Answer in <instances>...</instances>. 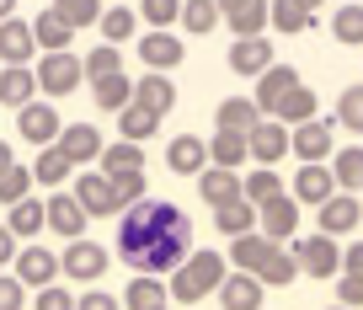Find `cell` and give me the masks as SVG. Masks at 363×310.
Wrapping results in <instances>:
<instances>
[{"mask_svg":"<svg viewBox=\"0 0 363 310\" xmlns=\"http://www.w3.org/2000/svg\"><path fill=\"white\" fill-rule=\"evenodd\" d=\"M27 305V284H16L11 273H0V310H22Z\"/></svg>","mask_w":363,"mask_h":310,"instance_id":"cell-53","label":"cell"},{"mask_svg":"<svg viewBox=\"0 0 363 310\" xmlns=\"http://www.w3.org/2000/svg\"><path fill=\"white\" fill-rule=\"evenodd\" d=\"M257 278H262V289H289L299 278V262H294V252H284V246H278V252L267 257V262L257 267Z\"/></svg>","mask_w":363,"mask_h":310,"instance_id":"cell-38","label":"cell"},{"mask_svg":"<svg viewBox=\"0 0 363 310\" xmlns=\"http://www.w3.org/2000/svg\"><path fill=\"white\" fill-rule=\"evenodd\" d=\"M6 16H16V0H0V22H6Z\"/></svg>","mask_w":363,"mask_h":310,"instance_id":"cell-58","label":"cell"},{"mask_svg":"<svg viewBox=\"0 0 363 310\" xmlns=\"http://www.w3.org/2000/svg\"><path fill=\"white\" fill-rule=\"evenodd\" d=\"M331 134H337L331 118L294 123V128H289V155H299V166H305V161H326V155H331Z\"/></svg>","mask_w":363,"mask_h":310,"instance_id":"cell-6","label":"cell"},{"mask_svg":"<svg viewBox=\"0 0 363 310\" xmlns=\"http://www.w3.org/2000/svg\"><path fill=\"white\" fill-rule=\"evenodd\" d=\"M107 246H96V241H86V236H75V241L59 252V273L69 278V284H96V278L107 273Z\"/></svg>","mask_w":363,"mask_h":310,"instance_id":"cell-4","label":"cell"},{"mask_svg":"<svg viewBox=\"0 0 363 310\" xmlns=\"http://www.w3.org/2000/svg\"><path fill=\"white\" fill-rule=\"evenodd\" d=\"M11 267H16V284H33V289H43V284H54L59 278V257L48 252V246H16V257H11Z\"/></svg>","mask_w":363,"mask_h":310,"instance_id":"cell-11","label":"cell"},{"mask_svg":"<svg viewBox=\"0 0 363 310\" xmlns=\"http://www.w3.org/2000/svg\"><path fill=\"white\" fill-rule=\"evenodd\" d=\"M33 81L43 96H69L80 81H86V70H80V59L69 54V48H59V54H43L33 65Z\"/></svg>","mask_w":363,"mask_h":310,"instance_id":"cell-3","label":"cell"},{"mask_svg":"<svg viewBox=\"0 0 363 310\" xmlns=\"http://www.w3.org/2000/svg\"><path fill=\"white\" fill-rule=\"evenodd\" d=\"M278 193H284V177H278V172H272V166H257V172H251V177H240V198H246V204H267V198H278Z\"/></svg>","mask_w":363,"mask_h":310,"instance_id":"cell-37","label":"cell"},{"mask_svg":"<svg viewBox=\"0 0 363 310\" xmlns=\"http://www.w3.org/2000/svg\"><path fill=\"white\" fill-rule=\"evenodd\" d=\"M267 27H278V33H305L310 11H299L294 0H267Z\"/></svg>","mask_w":363,"mask_h":310,"instance_id":"cell-44","label":"cell"},{"mask_svg":"<svg viewBox=\"0 0 363 310\" xmlns=\"http://www.w3.org/2000/svg\"><path fill=\"white\" fill-rule=\"evenodd\" d=\"M208 145V161L225 166V172H240V161H246V134H230V128H219L214 139H203Z\"/></svg>","mask_w":363,"mask_h":310,"instance_id":"cell-35","label":"cell"},{"mask_svg":"<svg viewBox=\"0 0 363 310\" xmlns=\"http://www.w3.org/2000/svg\"><path fill=\"white\" fill-rule=\"evenodd\" d=\"M320 209V236H352V230L363 225V198L358 193H331L326 204H315Z\"/></svg>","mask_w":363,"mask_h":310,"instance_id":"cell-7","label":"cell"},{"mask_svg":"<svg viewBox=\"0 0 363 310\" xmlns=\"http://www.w3.org/2000/svg\"><path fill=\"white\" fill-rule=\"evenodd\" d=\"M331 38L347 48H363V6H337L331 16Z\"/></svg>","mask_w":363,"mask_h":310,"instance_id":"cell-41","label":"cell"},{"mask_svg":"<svg viewBox=\"0 0 363 310\" xmlns=\"http://www.w3.org/2000/svg\"><path fill=\"white\" fill-rule=\"evenodd\" d=\"M214 230L225 236V241H235V236L257 230V204H246V198H230V204H219V209H214Z\"/></svg>","mask_w":363,"mask_h":310,"instance_id":"cell-28","label":"cell"},{"mask_svg":"<svg viewBox=\"0 0 363 310\" xmlns=\"http://www.w3.org/2000/svg\"><path fill=\"white\" fill-rule=\"evenodd\" d=\"M289 193H294V204H326V198L337 193L331 166H326V161H305V166L294 172V187H289Z\"/></svg>","mask_w":363,"mask_h":310,"instance_id":"cell-20","label":"cell"},{"mask_svg":"<svg viewBox=\"0 0 363 310\" xmlns=\"http://www.w3.org/2000/svg\"><path fill=\"white\" fill-rule=\"evenodd\" d=\"M331 182L337 193H363V145H347V150H331Z\"/></svg>","mask_w":363,"mask_h":310,"instance_id":"cell-27","label":"cell"},{"mask_svg":"<svg viewBox=\"0 0 363 310\" xmlns=\"http://www.w3.org/2000/svg\"><path fill=\"white\" fill-rule=\"evenodd\" d=\"M54 11L80 33V27H96V16H102V0H54Z\"/></svg>","mask_w":363,"mask_h":310,"instance_id":"cell-46","label":"cell"},{"mask_svg":"<svg viewBox=\"0 0 363 310\" xmlns=\"http://www.w3.org/2000/svg\"><path fill=\"white\" fill-rule=\"evenodd\" d=\"M214 123L230 128V134H246V128L262 123V113H257V102H251V96H225V102H219V113H214Z\"/></svg>","mask_w":363,"mask_h":310,"instance_id":"cell-31","label":"cell"},{"mask_svg":"<svg viewBox=\"0 0 363 310\" xmlns=\"http://www.w3.org/2000/svg\"><path fill=\"white\" fill-rule=\"evenodd\" d=\"M96 27H102V38L118 48V43H128V38H134L139 16H134V11H123V6H113V11H102V16H96Z\"/></svg>","mask_w":363,"mask_h":310,"instance_id":"cell-42","label":"cell"},{"mask_svg":"<svg viewBox=\"0 0 363 310\" xmlns=\"http://www.w3.org/2000/svg\"><path fill=\"white\" fill-rule=\"evenodd\" d=\"M182 54H187V48H182L177 33H160V27H150V33L139 38V59H145L150 70H160V75H166V70H177Z\"/></svg>","mask_w":363,"mask_h":310,"instance_id":"cell-16","label":"cell"},{"mask_svg":"<svg viewBox=\"0 0 363 310\" xmlns=\"http://www.w3.org/2000/svg\"><path fill=\"white\" fill-rule=\"evenodd\" d=\"M177 11H182V0H139V16H145L150 27H160V33L177 27Z\"/></svg>","mask_w":363,"mask_h":310,"instance_id":"cell-49","label":"cell"},{"mask_svg":"<svg viewBox=\"0 0 363 310\" xmlns=\"http://www.w3.org/2000/svg\"><path fill=\"white\" fill-rule=\"evenodd\" d=\"M91 92H96V107H102V113H123V107L134 102V81H128L123 70H118V75H102V81H91Z\"/></svg>","mask_w":363,"mask_h":310,"instance_id":"cell-34","label":"cell"},{"mask_svg":"<svg viewBox=\"0 0 363 310\" xmlns=\"http://www.w3.org/2000/svg\"><path fill=\"white\" fill-rule=\"evenodd\" d=\"M118 128H123V139H134V145H139V139H150V134H155V128H160V118H155V113H145V107H134V102H128L123 113H118Z\"/></svg>","mask_w":363,"mask_h":310,"instance_id":"cell-45","label":"cell"},{"mask_svg":"<svg viewBox=\"0 0 363 310\" xmlns=\"http://www.w3.org/2000/svg\"><path fill=\"white\" fill-rule=\"evenodd\" d=\"M294 86H299V70H294V65H267V70L257 75V96H251V102H257V113L272 118V113H278V102H284Z\"/></svg>","mask_w":363,"mask_h":310,"instance_id":"cell-14","label":"cell"},{"mask_svg":"<svg viewBox=\"0 0 363 310\" xmlns=\"http://www.w3.org/2000/svg\"><path fill=\"white\" fill-rule=\"evenodd\" d=\"M27 187H33V172H27L22 161L6 166V172H0V204H16V198H27Z\"/></svg>","mask_w":363,"mask_h":310,"instance_id":"cell-50","label":"cell"},{"mask_svg":"<svg viewBox=\"0 0 363 310\" xmlns=\"http://www.w3.org/2000/svg\"><path fill=\"white\" fill-rule=\"evenodd\" d=\"M75 204L86 209V219H96V214H118V204H113V182H107L102 172H86V177H75Z\"/></svg>","mask_w":363,"mask_h":310,"instance_id":"cell-21","label":"cell"},{"mask_svg":"<svg viewBox=\"0 0 363 310\" xmlns=\"http://www.w3.org/2000/svg\"><path fill=\"white\" fill-rule=\"evenodd\" d=\"M38 96V81H33V65H0V102L11 107H27Z\"/></svg>","mask_w":363,"mask_h":310,"instance_id":"cell-26","label":"cell"},{"mask_svg":"<svg viewBox=\"0 0 363 310\" xmlns=\"http://www.w3.org/2000/svg\"><path fill=\"white\" fill-rule=\"evenodd\" d=\"M33 310H75V294H69L65 284H43L33 299Z\"/></svg>","mask_w":363,"mask_h":310,"instance_id":"cell-51","label":"cell"},{"mask_svg":"<svg viewBox=\"0 0 363 310\" xmlns=\"http://www.w3.org/2000/svg\"><path fill=\"white\" fill-rule=\"evenodd\" d=\"M27 172H33V182H43V187H59V182L69 177V155H65L59 145H43V150H38V161L27 166Z\"/></svg>","mask_w":363,"mask_h":310,"instance_id":"cell-36","label":"cell"},{"mask_svg":"<svg viewBox=\"0 0 363 310\" xmlns=\"http://www.w3.org/2000/svg\"><path fill=\"white\" fill-rule=\"evenodd\" d=\"M75 310H123V305H118V294H107V289H86V294L75 299Z\"/></svg>","mask_w":363,"mask_h":310,"instance_id":"cell-54","label":"cell"},{"mask_svg":"<svg viewBox=\"0 0 363 310\" xmlns=\"http://www.w3.org/2000/svg\"><path fill=\"white\" fill-rule=\"evenodd\" d=\"M11 257H16V236H11V230H6V225H0V267L11 262Z\"/></svg>","mask_w":363,"mask_h":310,"instance_id":"cell-56","label":"cell"},{"mask_svg":"<svg viewBox=\"0 0 363 310\" xmlns=\"http://www.w3.org/2000/svg\"><path fill=\"white\" fill-rule=\"evenodd\" d=\"M80 70H86V81H102V75H118V70H123V59H118L113 43H102V48H91V54L80 59Z\"/></svg>","mask_w":363,"mask_h":310,"instance_id":"cell-48","label":"cell"},{"mask_svg":"<svg viewBox=\"0 0 363 310\" xmlns=\"http://www.w3.org/2000/svg\"><path fill=\"white\" fill-rule=\"evenodd\" d=\"M11 214H6V230H11L16 241H33L38 230H43V198H16V204H6Z\"/></svg>","mask_w":363,"mask_h":310,"instance_id":"cell-30","label":"cell"},{"mask_svg":"<svg viewBox=\"0 0 363 310\" xmlns=\"http://www.w3.org/2000/svg\"><path fill=\"white\" fill-rule=\"evenodd\" d=\"M246 155L257 166H278L289 155V128L278 123V118H262L257 128H246Z\"/></svg>","mask_w":363,"mask_h":310,"instance_id":"cell-8","label":"cell"},{"mask_svg":"<svg viewBox=\"0 0 363 310\" xmlns=\"http://www.w3.org/2000/svg\"><path fill=\"white\" fill-rule=\"evenodd\" d=\"M193 252V219L171 198H134L118 214V257L150 278H166L182 257Z\"/></svg>","mask_w":363,"mask_h":310,"instance_id":"cell-1","label":"cell"},{"mask_svg":"<svg viewBox=\"0 0 363 310\" xmlns=\"http://www.w3.org/2000/svg\"><path fill=\"white\" fill-rule=\"evenodd\" d=\"M27 27H33V43L43 48V54H59V48H69V38H75V27H69L54 6H48V11H38Z\"/></svg>","mask_w":363,"mask_h":310,"instance_id":"cell-25","label":"cell"},{"mask_svg":"<svg viewBox=\"0 0 363 310\" xmlns=\"http://www.w3.org/2000/svg\"><path fill=\"white\" fill-rule=\"evenodd\" d=\"M43 230H54L59 241H75V236H86V209L75 204V193L43 198Z\"/></svg>","mask_w":363,"mask_h":310,"instance_id":"cell-10","label":"cell"},{"mask_svg":"<svg viewBox=\"0 0 363 310\" xmlns=\"http://www.w3.org/2000/svg\"><path fill=\"white\" fill-rule=\"evenodd\" d=\"M257 225H262V236H267V241H278V246H284L289 236H299V204H294V193L267 198V204L257 209Z\"/></svg>","mask_w":363,"mask_h":310,"instance_id":"cell-9","label":"cell"},{"mask_svg":"<svg viewBox=\"0 0 363 310\" xmlns=\"http://www.w3.org/2000/svg\"><path fill=\"white\" fill-rule=\"evenodd\" d=\"M54 145L69 155V166H86V161L102 155V128H96V123H69V128H59Z\"/></svg>","mask_w":363,"mask_h":310,"instance_id":"cell-18","label":"cell"},{"mask_svg":"<svg viewBox=\"0 0 363 310\" xmlns=\"http://www.w3.org/2000/svg\"><path fill=\"white\" fill-rule=\"evenodd\" d=\"M337 305H347V310L363 305V278H358V273H342V278H337Z\"/></svg>","mask_w":363,"mask_h":310,"instance_id":"cell-52","label":"cell"},{"mask_svg":"<svg viewBox=\"0 0 363 310\" xmlns=\"http://www.w3.org/2000/svg\"><path fill=\"white\" fill-rule=\"evenodd\" d=\"M160 310H166V305H160Z\"/></svg>","mask_w":363,"mask_h":310,"instance_id":"cell-61","label":"cell"},{"mask_svg":"<svg viewBox=\"0 0 363 310\" xmlns=\"http://www.w3.org/2000/svg\"><path fill=\"white\" fill-rule=\"evenodd\" d=\"M272 65V43L267 38H235V43H230V70H235V75H262V70Z\"/></svg>","mask_w":363,"mask_h":310,"instance_id":"cell-24","label":"cell"},{"mask_svg":"<svg viewBox=\"0 0 363 310\" xmlns=\"http://www.w3.org/2000/svg\"><path fill=\"white\" fill-rule=\"evenodd\" d=\"M177 27H187V33H214L219 27V6L214 0H182V11H177Z\"/></svg>","mask_w":363,"mask_h":310,"instance_id":"cell-39","label":"cell"},{"mask_svg":"<svg viewBox=\"0 0 363 310\" xmlns=\"http://www.w3.org/2000/svg\"><path fill=\"white\" fill-rule=\"evenodd\" d=\"M38 43H33V27L22 16H6L0 22V65H33Z\"/></svg>","mask_w":363,"mask_h":310,"instance_id":"cell-22","label":"cell"},{"mask_svg":"<svg viewBox=\"0 0 363 310\" xmlns=\"http://www.w3.org/2000/svg\"><path fill=\"white\" fill-rule=\"evenodd\" d=\"M219 310H262V299H267V289H262L257 273H235L230 267L225 278H219Z\"/></svg>","mask_w":363,"mask_h":310,"instance_id":"cell-13","label":"cell"},{"mask_svg":"<svg viewBox=\"0 0 363 310\" xmlns=\"http://www.w3.org/2000/svg\"><path fill=\"white\" fill-rule=\"evenodd\" d=\"M6 166H16V155H11V145L0 139V172H6Z\"/></svg>","mask_w":363,"mask_h":310,"instance_id":"cell-57","label":"cell"},{"mask_svg":"<svg viewBox=\"0 0 363 310\" xmlns=\"http://www.w3.org/2000/svg\"><path fill=\"white\" fill-rule=\"evenodd\" d=\"M272 252H278V241H267V236H262V230H246V236H235V241H230L225 262L235 267V273H257V267L267 262Z\"/></svg>","mask_w":363,"mask_h":310,"instance_id":"cell-15","label":"cell"},{"mask_svg":"<svg viewBox=\"0 0 363 310\" xmlns=\"http://www.w3.org/2000/svg\"><path fill=\"white\" fill-rule=\"evenodd\" d=\"M16 128H22L27 145L43 150V145H54V139H59V128H65V123H59L54 102H38V96H33L27 107H16Z\"/></svg>","mask_w":363,"mask_h":310,"instance_id":"cell-12","label":"cell"},{"mask_svg":"<svg viewBox=\"0 0 363 310\" xmlns=\"http://www.w3.org/2000/svg\"><path fill=\"white\" fill-rule=\"evenodd\" d=\"M289 246H294V262H299V273L320 278V284L342 273V246L331 241V236H310V241H299V236H289Z\"/></svg>","mask_w":363,"mask_h":310,"instance_id":"cell-5","label":"cell"},{"mask_svg":"<svg viewBox=\"0 0 363 310\" xmlns=\"http://www.w3.org/2000/svg\"><path fill=\"white\" fill-rule=\"evenodd\" d=\"M342 273H358L363 278V241H347V252H342Z\"/></svg>","mask_w":363,"mask_h":310,"instance_id":"cell-55","label":"cell"},{"mask_svg":"<svg viewBox=\"0 0 363 310\" xmlns=\"http://www.w3.org/2000/svg\"><path fill=\"white\" fill-rule=\"evenodd\" d=\"M134 107H145V113L166 118L171 107H177V86H171V75H160V70L139 75V81H134Z\"/></svg>","mask_w":363,"mask_h":310,"instance_id":"cell-17","label":"cell"},{"mask_svg":"<svg viewBox=\"0 0 363 310\" xmlns=\"http://www.w3.org/2000/svg\"><path fill=\"white\" fill-rule=\"evenodd\" d=\"M331 123L352 128V134H363V86H347V92L337 96V118Z\"/></svg>","mask_w":363,"mask_h":310,"instance_id":"cell-47","label":"cell"},{"mask_svg":"<svg viewBox=\"0 0 363 310\" xmlns=\"http://www.w3.org/2000/svg\"><path fill=\"white\" fill-rule=\"evenodd\" d=\"M166 166H171L177 177H198V172L208 166V145H203L198 134H177V139L166 145Z\"/></svg>","mask_w":363,"mask_h":310,"instance_id":"cell-23","label":"cell"},{"mask_svg":"<svg viewBox=\"0 0 363 310\" xmlns=\"http://www.w3.org/2000/svg\"><path fill=\"white\" fill-rule=\"evenodd\" d=\"M96 161H102V177H107V172H145V150H139L134 139H118L113 150L102 145V155H96Z\"/></svg>","mask_w":363,"mask_h":310,"instance_id":"cell-40","label":"cell"},{"mask_svg":"<svg viewBox=\"0 0 363 310\" xmlns=\"http://www.w3.org/2000/svg\"><path fill=\"white\" fill-rule=\"evenodd\" d=\"M219 22L235 27V38H257L267 27V0H214Z\"/></svg>","mask_w":363,"mask_h":310,"instance_id":"cell-19","label":"cell"},{"mask_svg":"<svg viewBox=\"0 0 363 310\" xmlns=\"http://www.w3.org/2000/svg\"><path fill=\"white\" fill-rule=\"evenodd\" d=\"M294 6H299V11H310V16H315V6H320V0H294Z\"/></svg>","mask_w":363,"mask_h":310,"instance_id":"cell-59","label":"cell"},{"mask_svg":"<svg viewBox=\"0 0 363 310\" xmlns=\"http://www.w3.org/2000/svg\"><path fill=\"white\" fill-rule=\"evenodd\" d=\"M331 310H347V305H331Z\"/></svg>","mask_w":363,"mask_h":310,"instance_id":"cell-60","label":"cell"},{"mask_svg":"<svg viewBox=\"0 0 363 310\" xmlns=\"http://www.w3.org/2000/svg\"><path fill=\"white\" fill-rule=\"evenodd\" d=\"M230 273L225 252H208V246H198V252H187L177 267L166 273V294L177 299V305H198V299H208L219 289V278Z\"/></svg>","mask_w":363,"mask_h":310,"instance_id":"cell-2","label":"cell"},{"mask_svg":"<svg viewBox=\"0 0 363 310\" xmlns=\"http://www.w3.org/2000/svg\"><path fill=\"white\" fill-rule=\"evenodd\" d=\"M107 182H113V204H118V214H123L134 198H145V193H150L145 172H107Z\"/></svg>","mask_w":363,"mask_h":310,"instance_id":"cell-43","label":"cell"},{"mask_svg":"<svg viewBox=\"0 0 363 310\" xmlns=\"http://www.w3.org/2000/svg\"><path fill=\"white\" fill-rule=\"evenodd\" d=\"M315 113H320L315 92H310V86L299 81L294 92H289L284 102H278V113H272V118H278V123H284V128H294V123H310V118H315Z\"/></svg>","mask_w":363,"mask_h":310,"instance_id":"cell-32","label":"cell"},{"mask_svg":"<svg viewBox=\"0 0 363 310\" xmlns=\"http://www.w3.org/2000/svg\"><path fill=\"white\" fill-rule=\"evenodd\" d=\"M198 193H203V204H230V198H240V172H225V166H203L198 172Z\"/></svg>","mask_w":363,"mask_h":310,"instance_id":"cell-29","label":"cell"},{"mask_svg":"<svg viewBox=\"0 0 363 310\" xmlns=\"http://www.w3.org/2000/svg\"><path fill=\"white\" fill-rule=\"evenodd\" d=\"M166 299H171V294H166V284H160V278L139 273L134 284L123 289V299H118V305H123V310H160Z\"/></svg>","mask_w":363,"mask_h":310,"instance_id":"cell-33","label":"cell"}]
</instances>
